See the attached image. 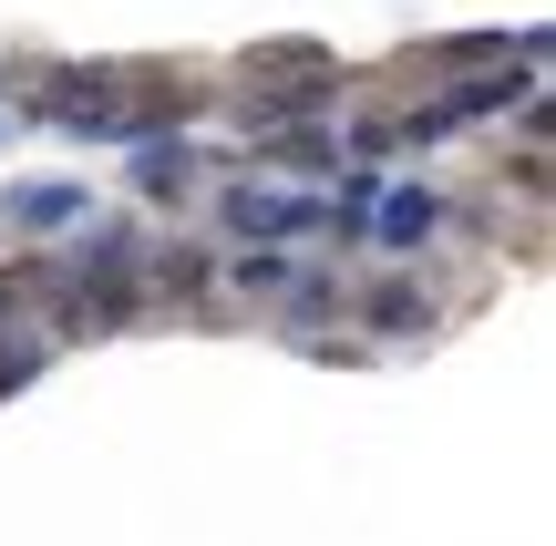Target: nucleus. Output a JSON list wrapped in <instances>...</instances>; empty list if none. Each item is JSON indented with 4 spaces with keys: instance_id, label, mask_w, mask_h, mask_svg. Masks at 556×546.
Returning <instances> with one entry per match:
<instances>
[{
    "instance_id": "obj_1",
    "label": "nucleus",
    "mask_w": 556,
    "mask_h": 546,
    "mask_svg": "<svg viewBox=\"0 0 556 546\" xmlns=\"http://www.w3.org/2000/svg\"><path fill=\"white\" fill-rule=\"evenodd\" d=\"M422 227H433V196H413V186H402V196L381 206V238H422Z\"/></svg>"
},
{
    "instance_id": "obj_2",
    "label": "nucleus",
    "mask_w": 556,
    "mask_h": 546,
    "mask_svg": "<svg viewBox=\"0 0 556 546\" xmlns=\"http://www.w3.org/2000/svg\"><path fill=\"white\" fill-rule=\"evenodd\" d=\"M238 227H299L289 196H238Z\"/></svg>"
}]
</instances>
